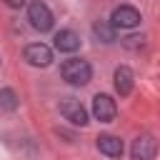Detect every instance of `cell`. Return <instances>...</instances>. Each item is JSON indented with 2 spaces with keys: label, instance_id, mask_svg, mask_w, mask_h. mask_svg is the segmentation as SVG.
<instances>
[{
  "label": "cell",
  "instance_id": "6da1fadb",
  "mask_svg": "<svg viewBox=\"0 0 160 160\" xmlns=\"http://www.w3.org/2000/svg\"><path fill=\"white\" fill-rule=\"evenodd\" d=\"M60 75H62V80L70 82V85H88L90 78H92V68H90V62L82 60V58H70V60H65V62L60 65Z\"/></svg>",
  "mask_w": 160,
  "mask_h": 160
},
{
  "label": "cell",
  "instance_id": "7a4b0ae2",
  "mask_svg": "<svg viewBox=\"0 0 160 160\" xmlns=\"http://www.w3.org/2000/svg\"><path fill=\"white\" fill-rule=\"evenodd\" d=\"M28 20H30V25H32L35 30H40V32H48V30L52 28V12H50V8H48L45 2H40V0L30 2V8H28Z\"/></svg>",
  "mask_w": 160,
  "mask_h": 160
},
{
  "label": "cell",
  "instance_id": "3957f363",
  "mask_svg": "<svg viewBox=\"0 0 160 160\" xmlns=\"http://www.w3.org/2000/svg\"><path fill=\"white\" fill-rule=\"evenodd\" d=\"M130 152H132V160H152V158L158 155V142H155L152 135L142 132V135H138V138L132 140Z\"/></svg>",
  "mask_w": 160,
  "mask_h": 160
},
{
  "label": "cell",
  "instance_id": "277c9868",
  "mask_svg": "<svg viewBox=\"0 0 160 160\" xmlns=\"http://www.w3.org/2000/svg\"><path fill=\"white\" fill-rule=\"evenodd\" d=\"M92 115L100 120V122H112L115 115H118V105L110 95H95L92 98Z\"/></svg>",
  "mask_w": 160,
  "mask_h": 160
},
{
  "label": "cell",
  "instance_id": "5b68a950",
  "mask_svg": "<svg viewBox=\"0 0 160 160\" xmlns=\"http://www.w3.org/2000/svg\"><path fill=\"white\" fill-rule=\"evenodd\" d=\"M25 60H28V65H32V68H48V65L52 62V52H50L48 45L32 42V45L25 48Z\"/></svg>",
  "mask_w": 160,
  "mask_h": 160
},
{
  "label": "cell",
  "instance_id": "8992f818",
  "mask_svg": "<svg viewBox=\"0 0 160 160\" xmlns=\"http://www.w3.org/2000/svg\"><path fill=\"white\" fill-rule=\"evenodd\" d=\"M60 112H62V118L65 120H70L72 125H85L88 122V110L80 105V100H75V98H65L62 102H60Z\"/></svg>",
  "mask_w": 160,
  "mask_h": 160
},
{
  "label": "cell",
  "instance_id": "52a82bcc",
  "mask_svg": "<svg viewBox=\"0 0 160 160\" xmlns=\"http://www.w3.org/2000/svg\"><path fill=\"white\" fill-rule=\"evenodd\" d=\"M110 20H112L115 28H135V25H140V12L132 5H120V8L112 10Z\"/></svg>",
  "mask_w": 160,
  "mask_h": 160
},
{
  "label": "cell",
  "instance_id": "ba28073f",
  "mask_svg": "<svg viewBox=\"0 0 160 160\" xmlns=\"http://www.w3.org/2000/svg\"><path fill=\"white\" fill-rule=\"evenodd\" d=\"M98 150L108 158H120L122 155V140L115 135H100L98 138Z\"/></svg>",
  "mask_w": 160,
  "mask_h": 160
},
{
  "label": "cell",
  "instance_id": "9c48e42d",
  "mask_svg": "<svg viewBox=\"0 0 160 160\" xmlns=\"http://www.w3.org/2000/svg\"><path fill=\"white\" fill-rule=\"evenodd\" d=\"M55 48H58L60 52H75V50L80 48L78 32H72V30H60V32L55 35Z\"/></svg>",
  "mask_w": 160,
  "mask_h": 160
},
{
  "label": "cell",
  "instance_id": "30bf717a",
  "mask_svg": "<svg viewBox=\"0 0 160 160\" xmlns=\"http://www.w3.org/2000/svg\"><path fill=\"white\" fill-rule=\"evenodd\" d=\"M132 80H135V75H132V70L130 68H125V65H120L118 70H115V90L125 98V95H130V90H132Z\"/></svg>",
  "mask_w": 160,
  "mask_h": 160
},
{
  "label": "cell",
  "instance_id": "8fae6325",
  "mask_svg": "<svg viewBox=\"0 0 160 160\" xmlns=\"http://www.w3.org/2000/svg\"><path fill=\"white\" fill-rule=\"evenodd\" d=\"M92 32H95V38H100L102 42H112L115 40V25L110 22H95V28H92Z\"/></svg>",
  "mask_w": 160,
  "mask_h": 160
},
{
  "label": "cell",
  "instance_id": "7c38bea8",
  "mask_svg": "<svg viewBox=\"0 0 160 160\" xmlns=\"http://www.w3.org/2000/svg\"><path fill=\"white\" fill-rule=\"evenodd\" d=\"M0 105L5 108V110H15V92L12 90H0Z\"/></svg>",
  "mask_w": 160,
  "mask_h": 160
},
{
  "label": "cell",
  "instance_id": "4fadbf2b",
  "mask_svg": "<svg viewBox=\"0 0 160 160\" xmlns=\"http://www.w3.org/2000/svg\"><path fill=\"white\" fill-rule=\"evenodd\" d=\"M5 2H8V5H10V8H20V5H22V2H25V0H5Z\"/></svg>",
  "mask_w": 160,
  "mask_h": 160
}]
</instances>
